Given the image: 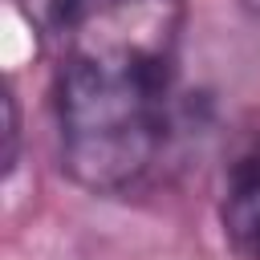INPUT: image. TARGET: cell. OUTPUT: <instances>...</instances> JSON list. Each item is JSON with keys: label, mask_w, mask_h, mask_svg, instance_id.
I'll list each match as a JSON object with an SVG mask.
<instances>
[{"label": "cell", "mask_w": 260, "mask_h": 260, "mask_svg": "<svg viewBox=\"0 0 260 260\" xmlns=\"http://www.w3.org/2000/svg\"><path fill=\"white\" fill-rule=\"evenodd\" d=\"M240 4H244V8L252 12V16H260V0H240Z\"/></svg>", "instance_id": "4"}, {"label": "cell", "mask_w": 260, "mask_h": 260, "mask_svg": "<svg viewBox=\"0 0 260 260\" xmlns=\"http://www.w3.org/2000/svg\"><path fill=\"white\" fill-rule=\"evenodd\" d=\"M175 0H89L57 73L61 167L89 191L130 187L171 122Z\"/></svg>", "instance_id": "1"}, {"label": "cell", "mask_w": 260, "mask_h": 260, "mask_svg": "<svg viewBox=\"0 0 260 260\" xmlns=\"http://www.w3.org/2000/svg\"><path fill=\"white\" fill-rule=\"evenodd\" d=\"M20 8H24V16L37 24V28H45V32H69L73 28V20L89 8V0H16Z\"/></svg>", "instance_id": "3"}, {"label": "cell", "mask_w": 260, "mask_h": 260, "mask_svg": "<svg viewBox=\"0 0 260 260\" xmlns=\"http://www.w3.org/2000/svg\"><path fill=\"white\" fill-rule=\"evenodd\" d=\"M219 223L240 256H260V142L232 158L219 191Z\"/></svg>", "instance_id": "2"}]
</instances>
